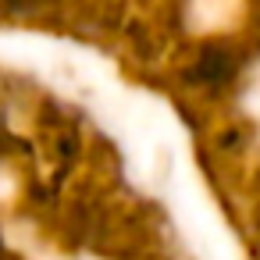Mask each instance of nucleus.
Wrapping results in <instances>:
<instances>
[{
  "instance_id": "obj_2",
  "label": "nucleus",
  "mask_w": 260,
  "mask_h": 260,
  "mask_svg": "<svg viewBox=\"0 0 260 260\" xmlns=\"http://www.w3.org/2000/svg\"><path fill=\"white\" fill-rule=\"evenodd\" d=\"M4 4H8L11 11H36V8L47 4V0H4Z\"/></svg>"
},
{
  "instance_id": "obj_1",
  "label": "nucleus",
  "mask_w": 260,
  "mask_h": 260,
  "mask_svg": "<svg viewBox=\"0 0 260 260\" xmlns=\"http://www.w3.org/2000/svg\"><path fill=\"white\" fill-rule=\"evenodd\" d=\"M228 75H232V57L221 47L207 50L196 61V72H192V79H200V82H217V79H228Z\"/></svg>"
}]
</instances>
